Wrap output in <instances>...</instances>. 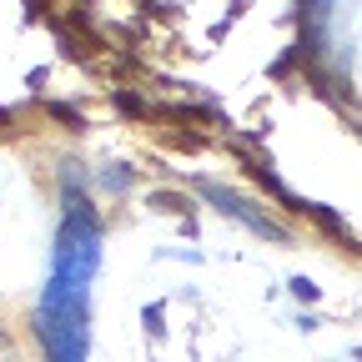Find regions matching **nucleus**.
<instances>
[{"label":"nucleus","instance_id":"obj_1","mask_svg":"<svg viewBox=\"0 0 362 362\" xmlns=\"http://www.w3.org/2000/svg\"><path fill=\"white\" fill-rule=\"evenodd\" d=\"M90 262H96V226L90 211L76 206L61 247H56V277L45 287V347L56 362H86V287H90Z\"/></svg>","mask_w":362,"mask_h":362}]
</instances>
